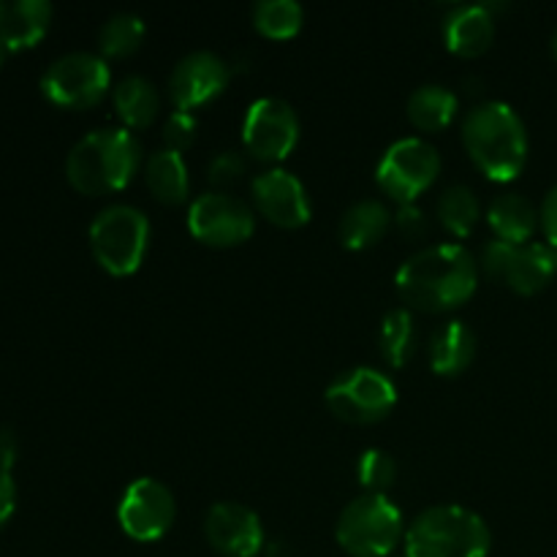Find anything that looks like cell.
<instances>
[{
	"label": "cell",
	"mask_w": 557,
	"mask_h": 557,
	"mask_svg": "<svg viewBox=\"0 0 557 557\" xmlns=\"http://www.w3.org/2000/svg\"><path fill=\"white\" fill-rule=\"evenodd\" d=\"M479 261L466 245L438 243L400 264L395 288L403 302L422 313H449L476 294Z\"/></svg>",
	"instance_id": "6da1fadb"
},
{
	"label": "cell",
	"mask_w": 557,
	"mask_h": 557,
	"mask_svg": "<svg viewBox=\"0 0 557 557\" xmlns=\"http://www.w3.org/2000/svg\"><path fill=\"white\" fill-rule=\"evenodd\" d=\"M460 139L479 172L495 183L520 177L531 152L525 120L506 101L473 103L462 117Z\"/></svg>",
	"instance_id": "7a4b0ae2"
},
{
	"label": "cell",
	"mask_w": 557,
	"mask_h": 557,
	"mask_svg": "<svg viewBox=\"0 0 557 557\" xmlns=\"http://www.w3.org/2000/svg\"><path fill=\"white\" fill-rule=\"evenodd\" d=\"M145 166V150L134 131L96 128L82 136L65 156V177L85 196L123 190Z\"/></svg>",
	"instance_id": "3957f363"
},
{
	"label": "cell",
	"mask_w": 557,
	"mask_h": 557,
	"mask_svg": "<svg viewBox=\"0 0 557 557\" xmlns=\"http://www.w3.org/2000/svg\"><path fill=\"white\" fill-rule=\"evenodd\" d=\"M403 557H487L493 533L468 506L444 504L424 509L406 531Z\"/></svg>",
	"instance_id": "277c9868"
},
{
	"label": "cell",
	"mask_w": 557,
	"mask_h": 557,
	"mask_svg": "<svg viewBox=\"0 0 557 557\" xmlns=\"http://www.w3.org/2000/svg\"><path fill=\"white\" fill-rule=\"evenodd\" d=\"M150 218L139 207L125 205V201L98 210L87 228L92 259L114 277L134 275L139 270L150 248Z\"/></svg>",
	"instance_id": "5b68a950"
},
{
	"label": "cell",
	"mask_w": 557,
	"mask_h": 557,
	"mask_svg": "<svg viewBox=\"0 0 557 557\" xmlns=\"http://www.w3.org/2000/svg\"><path fill=\"white\" fill-rule=\"evenodd\" d=\"M406 520L389 495L362 493L341 511L335 539L351 557H392L406 542Z\"/></svg>",
	"instance_id": "8992f818"
},
{
	"label": "cell",
	"mask_w": 557,
	"mask_h": 557,
	"mask_svg": "<svg viewBox=\"0 0 557 557\" xmlns=\"http://www.w3.org/2000/svg\"><path fill=\"white\" fill-rule=\"evenodd\" d=\"M324 403L335 419L346 424H379L395 411L397 386L375 368H351L330 381Z\"/></svg>",
	"instance_id": "52a82bcc"
},
{
	"label": "cell",
	"mask_w": 557,
	"mask_h": 557,
	"mask_svg": "<svg viewBox=\"0 0 557 557\" xmlns=\"http://www.w3.org/2000/svg\"><path fill=\"white\" fill-rule=\"evenodd\" d=\"M441 152L422 136L392 141L375 166V183L397 205H417L419 196L438 180Z\"/></svg>",
	"instance_id": "ba28073f"
},
{
	"label": "cell",
	"mask_w": 557,
	"mask_h": 557,
	"mask_svg": "<svg viewBox=\"0 0 557 557\" xmlns=\"http://www.w3.org/2000/svg\"><path fill=\"white\" fill-rule=\"evenodd\" d=\"M479 270L487 272L493 281L504 283L515 294L533 297L557 277V248L549 243H504L490 239L482 248Z\"/></svg>",
	"instance_id": "9c48e42d"
},
{
	"label": "cell",
	"mask_w": 557,
	"mask_h": 557,
	"mask_svg": "<svg viewBox=\"0 0 557 557\" xmlns=\"http://www.w3.org/2000/svg\"><path fill=\"white\" fill-rule=\"evenodd\" d=\"M38 85L54 107L90 109L112 87V71L107 58L96 52H65L47 65Z\"/></svg>",
	"instance_id": "30bf717a"
},
{
	"label": "cell",
	"mask_w": 557,
	"mask_h": 557,
	"mask_svg": "<svg viewBox=\"0 0 557 557\" xmlns=\"http://www.w3.org/2000/svg\"><path fill=\"white\" fill-rule=\"evenodd\" d=\"M188 232L210 248H234L256 232V210L228 190H207L188 205Z\"/></svg>",
	"instance_id": "8fae6325"
},
{
	"label": "cell",
	"mask_w": 557,
	"mask_h": 557,
	"mask_svg": "<svg viewBox=\"0 0 557 557\" xmlns=\"http://www.w3.org/2000/svg\"><path fill=\"white\" fill-rule=\"evenodd\" d=\"M299 141L297 109L277 96L256 98L243 117V147L264 163H281Z\"/></svg>",
	"instance_id": "7c38bea8"
},
{
	"label": "cell",
	"mask_w": 557,
	"mask_h": 557,
	"mask_svg": "<svg viewBox=\"0 0 557 557\" xmlns=\"http://www.w3.org/2000/svg\"><path fill=\"white\" fill-rule=\"evenodd\" d=\"M177 517V500L163 482L152 476H139L123 490L117 504V522L123 533L134 542L150 544L166 536Z\"/></svg>",
	"instance_id": "4fadbf2b"
},
{
	"label": "cell",
	"mask_w": 557,
	"mask_h": 557,
	"mask_svg": "<svg viewBox=\"0 0 557 557\" xmlns=\"http://www.w3.org/2000/svg\"><path fill=\"white\" fill-rule=\"evenodd\" d=\"M232 82V69L221 54L196 49L183 54L169 74V98L177 112H196L215 101Z\"/></svg>",
	"instance_id": "5bb4252c"
},
{
	"label": "cell",
	"mask_w": 557,
	"mask_h": 557,
	"mask_svg": "<svg viewBox=\"0 0 557 557\" xmlns=\"http://www.w3.org/2000/svg\"><path fill=\"white\" fill-rule=\"evenodd\" d=\"M250 196L261 218L281 228H299L313 218V201L297 174L270 166L250 180Z\"/></svg>",
	"instance_id": "9a60e30c"
},
{
	"label": "cell",
	"mask_w": 557,
	"mask_h": 557,
	"mask_svg": "<svg viewBox=\"0 0 557 557\" xmlns=\"http://www.w3.org/2000/svg\"><path fill=\"white\" fill-rule=\"evenodd\" d=\"M205 536L223 557H259L267 542L261 517L237 500H221L207 509Z\"/></svg>",
	"instance_id": "2e32d148"
},
{
	"label": "cell",
	"mask_w": 557,
	"mask_h": 557,
	"mask_svg": "<svg viewBox=\"0 0 557 557\" xmlns=\"http://www.w3.org/2000/svg\"><path fill=\"white\" fill-rule=\"evenodd\" d=\"M495 38V16L490 3L457 5L444 20V41L451 54L476 58L487 52Z\"/></svg>",
	"instance_id": "e0dca14e"
},
{
	"label": "cell",
	"mask_w": 557,
	"mask_h": 557,
	"mask_svg": "<svg viewBox=\"0 0 557 557\" xmlns=\"http://www.w3.org/2000/svg\"><path fill=\"white\" fill-rule=\"evenodd\" d=\"M49 0H0V41L9 52L30 49L52 25Z\"/></svg>",
	"instance_id": "ac0fdd59"
},
{
	"label": "cell",
	"mask_w": 557,
	"mask_h": 557,
	"mask_svg": "<svg viewBox=\"0 0 557 557\" xmlns=\"http://www.w3.org/2000/svg\"><path fill=\"white\" fill-rule=\"evenodd\" d=\"M476 332H473L466 321H444V324L430 335V368H433L435 375H444V379L460 375L462 370L471 368L473 357H476Z\"/></svg>",
	"instance_id": "d6986e66"
},
{
	"label": "cell",
	"mask_w": 557,
	"mask_h": 557,
	"mask_svg": "<svg viewBox=\"0 0 557 557\" xmlns=\"http://www.w3.org/2000/svg\"><path fill=\"white\" fill-rule=\"evenodd\" d=\"M487 223L493 228L495 239L504 243H533L536 232L542 228L539 223V207L533 205L528 196L517 194V190H506L498 194L487 207Z\"/></svg>",
	"instance_id": "ffe728a7"
},
{
	"label": "cell",
	"mask_w": 557,
	"mask_h": 557,
	"mask_svg": "<svg viewBox=\"0 0 557 557\" xmlns=\"http://www.w3.org/2000/svg\"><path fill=\"white\" fill-rule=\"evenodd\" d=\"M392 226L389 207L381 199H359L343 212L337 223V237L343 248L348 250H368L384 239Z\"/></svg>",
	"instance_id": "44dd1931"
},
{
	"label": "cell",
	"mask_w": 557,
	"mask_h": 557,
	"mask_svg": "<svg viewBox=\"0 0 557 557\" xmlns=\"http://www.w3.org/2000/svg\"><path fill=\"white\" fill-rule=\"evenodd\" d=\"M141 172H145L147 188H150V194L158 201H163V205H183V201H188L190 174L183 152L161 147V150L150 152Z\"/></svg>",
	"instance_id": "7402d4cb"
},
{
	"label": "cell",
	"mask_w": 557,
	"mask_h": 557,
	"mask_svg": "<svg viewBox=\"0 0 557 557\" xmlns=\"http://www.w3.org/2000/svg\"><path fill=\"white\" fill-rule=\"evenodd\" d=\"M112 103L123 128L141 131L158 117L161 96H158V87L152 85L147 76L131 74L123 76V79L112 87Z\"/></svg>",
	"instance_id": "603a6c76"
},
{
	"label": "cell",
	"mask_w": 557,
	"mask_h": 557,
	"mask_svg": "<svg viewBox=\"0 0 557 557\" xmlns=\"http://www.w3.org/2000/svg\"><path fill=\"white\" fill-rule=\"evenodd\" d=\"M406 112L413 128L424 131V134H435V131L449 128L451 120L457 117L460 98L444 85H422L408 96Z\"/></svg>",
	"instance_id": "cb8c5ba5"
},
{
	"label": "cell",
	"mask_w": 557,
	"mask_h": 557,
	"mask_svg": "<svg viewBox=\"0 0 557 557\" xmlns=\"http://www.w3.org/2000/svg\"><path fill=\"white\" fill-rule=\"evenodd\" d=\"M419 335H417V319L408 308H395L381 319L379 330V348L381 357L392 368H406L411 357L417 354Z\"/></svg>",
	"instance_id": "d4e9b609"
},
{
	"label": "cell",
	"mask_w": 557,
	"mask_h": 557,
	"mask_svg": "<svg viewBox=\"0 0 557 557\" xmlns=\"http://www.w3.org/2000/svg\"><path fill=\"white\" fill-rule=\"evenodd\" d=\"M435 218L455 237L473 234V228L479 226V218H482V205H479L476 190L462 183L449 185L438 196V201H435Z\"/></svg>",
	"instance_id": "484cf974"
},
{
	"label": "cell",
	"mask_w": 557,
	"mask_h": 557,
	"mask_svg": "<svg viewBox=\"0 0 557 557\" xmlns=\"http://www.w3.org/2000/svg\"><path fill=\"white\" fill-rule=\"evenodd\" d=\"M147 25L136 11H117L98 30V54L101 58H128L141 47Z\"/></svg>",
	"instance_id": "4316f807"
},
{
	"label": "cell",
	"mask_w": 557,
	"mask_h": 557,
	"mask_svg": "<svg viewBox=\"0 0 557 557\" xmlns=\"http://www.w3.org/2000/svg\"><path fill=\"white\" fill-rule=\"evenodd\" d=\"M305 9L297 0H259L253 5V27L267 38H294L302 30Z\"/></svg>",
	"instance_id": "83f0119b"
},
{
	"label": "cell",
	"mask_w": 557,
	"mask_h": 557,
	"mask_svg": "<svg viewBox=\"0 0 557 557\" xmlns=\"http://www.w3.org/2000/svg\"><path fill=\"white\" fill-rule=\"evenodd\" d=\"M357 479L364 493L386 495L397 479V462L384 449H364L357 462Z\"/></svg>",
	"instance_id": "f1b7e54d"
},
{
	"label": "cell",
	"mask_w": 557,
	"mask_h": 557,
	"mask_svg": "<svg viewBox=\"0 0 557 557\" xmlns=\"http://www.w3.org/2000/svg\"><path fill=\"white\" fill-rule=\"evenodd\" d=\"M196 134H199V120H196V114L177 112V109H174V112L166 117V123H163V131H161L163 147L185 152L196 141Z\"/></svg>",
	"instance_id": "f546056e"
},
{
	"label": "cell",
	"mask_w": 557,
	"mask_h": 557,
	"mask_svg": "<svg viewBox=\"0 0 557 557\" xmlns=\"http://www.w3.org/2000/svg\"><path fill=\"white\" fill-rule=\"evenodd\" d=\"M245 166H248V163H245L243 152L221 150L210 158V163H207V180L215 185V190H221L226 188V185L237 183L245 174Z\"/></svg>",
	"instance_id": "4dcf8cb0"
},
{
	"label": "cell",
	"mask_w": 557,
	"mask_h": 557,
	"mask_svg": "<svg viewBox=\"0 0 557 557\" xmlns=\"http://www.w3.org/2000/svg\"><path fill=\"white\" fill-rule=\"evenodd\" d=\"M392 223H395V228L406 239H422L430 228L428 212H424L419 205H397L395 215H392Z\"/></svg>",
	"instance_id": "1f68e13d"
},
{
	"label": "cell",
	"mask_w": 557,
	"mask_h": 557,
	"mask_svg": "<svg viewBox=\"0 0 557 557\" xmlns=\"http://www.w3.org/2000/svg\"><path fill=\"white\" fill-rule=\"evenodd\" d=\"M539 223H542L544 243L557 248V185L547 190L542 207H539Z\"/></svg>",
	"instance_id": "d6a6232c"
},
{
	"label": "cell",
	"mask_w": 557,
	"mask_h": 557,
	"mask_svg": "<svg viewBox=\"0 0 557 557\" xmlns=\"http://www.w3.org/2000/svg\"><path fill=\"white\" fill-rule=\"evenodd\" d=\"M16 509V484L11 473L0 471V531L11 522Z\"/></svg>",
	"instance_id": "836d02e7"
},
{
	"label": "cell",
	"mask_w": 557,
	"mask_h": 557,
	"mask_svg": "<svg viewBox=\"0 0 557 557\" xmlns=\"http://www.w3.org/2000/svg\"><path fill=\"white\" fill-rule=\"evenodd\" d=\"M16 455H20V441H16L14 430L0 428V471L11 473L14 468Z\"/></svg>",
	"instance_id": "e575fe53"
},
{
	"label": "cell",
	"mask_w": 557,
	"mask_h": 557,
	"mask_svg": "<svg viewBox=\"0 0 557 557\" xmlns=\"http://www.w3.org/2000/svg\"><path fill=\"white\" fill-rule=\"evenodd\" d=\"M549 49H553V58L557 60V27H555V33H553V41H549Z\"/></svg>",
	"instance_id": "d590c367"
},
{
	"label": "cell",
	"mask_w": 557,
	"mask_h": 557,
	"mask_svg": "<svg viewBox=\"0 0 557 557\" xmlns=\"http://www.w3.org/2000/svg\"><path fill=\"white\" fill-rule=\"evenodd\" d=\"M5 58H9V49H5L3 41H0V65L5 63Z\"/></svg>",
	"instance_id": "8d00e7d4"
}]
</instances>
